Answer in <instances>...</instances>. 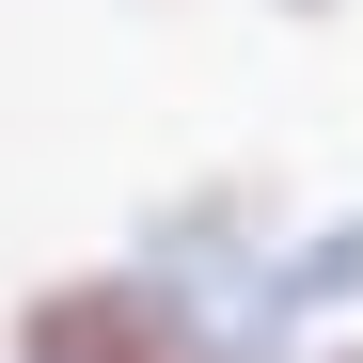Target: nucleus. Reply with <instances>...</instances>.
<instances>
[{"label": "nucleus", "mask_w": 363, "mask_h": 363, "mask_svg": "<svg viewBox=\"0 0 363 363\" xmlns=\"http://www.w3.org/2000/svg\"><path fill=\"white\" fill-rule=\"evenodd\" d=\"M300 363H363V332H316V347H300Z\"/></svg>", "instance_id": "39448f33"}, {"label": "nucleus", "mask_w": 363, "mask_h": 363, "mask_svg": "<svg viewBox=\"0 0 363 363\" xmlns=\"http://www.w3.org/2000/svg\"><path fill=\"white\" fill-rule=\"evenodd\" d=\"M347 316H363V206H316V221L269 237V269H253V300H237L221 363H300V347L347 332Z\"/></svg>", "instance_id": "7ed1b4c3"}, {"label": "nucleus", "mask_w": 363, "mask_h": 363, "mask_svg": "<svg viewBox=\"0 0 363 363\" xmlns=\"http://www.w3.org/2000/svg\"><path fill=\"white\" fill-rule=\"evenodd\" d=\"M0 363H221V332L190 316V300H158L127 253H111V269H48V284H16Z\"/></svg>", "instance_id": "f03ea898"}, {"label": "nucleus", "mask_w": 363, "mask_h": 363, "mask_svg": "<svg viewBox=\"0 0 363 363\" xmlns=\"http://www.w3.org/2000/svg\"><path fill=\"white\" fill-rule=\"evenodd\" d=\"M269 16H300V32H332V16H347V0H269Z\"/></svg>", "instance_id": "20e7f679"}, {"label": "nucleus", "mask_w": 363, "mask_h": 363, "mask_svg": "<svg viewBox=\"0 0 363 363\" xmlns=\"http://www.w3.org/2000/svg\"><path fill=\"white\" fill-rule=\"evenodd\" d=\"M284 221H300V206L269 190V174H190V190H158V206L127 221V269H143L158 300H190L206 332H237V300H253V269H269Z\"/></svg>", "instance_id": "f257e3e1"}]
</instances>
